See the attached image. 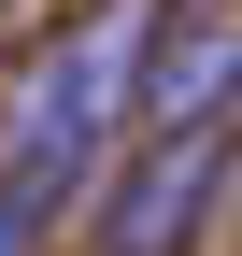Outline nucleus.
I'll use <instances>...</instances> for the list:
<instances>
[{"instance_id":"nucleus-1","label":"nucleus","mask_w":242,"mask_h":256,"mask_svg":"<svg viewBox=\"0 0 242 256\" xmlns=\"http://www.w3.org/2000/svg\"><path fill=\"white\" fill-rule=\"evenodd\" d=\"M142 28H157V0H86L72 28H43L0 72V185L43 228L100 200L114 142L142 128Z\"/></svg>"},{"instance_id":"nucleus-2","label":"nucleus","mask_w":242,"mask_h":256,"mask_svg":"<svg viewBox=\"0 0 242 256\" xmlns=\"http://www.w3.org/2000/svg\"><path fill=\"white\" fill-rule=\"evenodd\" d=\"M228 185V128H142L100 171V256H186Z\"/></svg>"},{"instance_id":"nucleus-3","label":"nucleus","mask_w":242,"mask_h":256,"mask_svg":"<svg viewBox=\"0 0 242 256\" xmlns=\"http://www.w3.org/2000/svg\"><path fill=\"white\" fill-rule=\"evenodd\" d=\"M228 100H242V14L142 28V128H228Z\"/></svg>"},{"instance_id":"nucleus-4","label":"nucleus","mask_w":242,"mask_h":256,"mask_svg":"<svg viewBox=\"0 0 242 256\" xmlns=\"http://www.w3.org/2000/svg\"><path fill=\"white\" fill-rule=\"evenodd\" d=\"M43 242H57V228H43V214L14 200V185H0V256H43Z\"/></svg>"},{"instance_id":"nucleus-5","label":"nucleus","mask_w":242,"mask_h":256,"mask_svg":"<svg viewBox=\"0 0 242 256\" xmlns=\"http://www.w3.org/2000/svg\"><path fill=\"white\" fill-rule=\"evenodd\" d=\"M157 14H242V0H157Z\"/></svg>"},{"instance_id":"nucleus-6","label":"nucleus","mask_w":242,"mask_h":256,"mask_svg":"<svg viewBox=\"0 0 242 256\" xmlns=\"http://www.w3.org/2000/svg\"><path fill=\"white\" fill-rule=\"evenodd\" d=\"M228 171H242V128H228Z\"/></svg>"}]
</instances>
